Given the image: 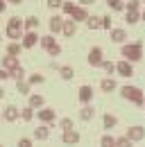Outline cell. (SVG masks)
Here are the masks:
<instances>
[{"label": "cell", "mask_w": 145, "mask_h": 147, "mask_svg": "<svg viewBox=\"0 0 145 147\" xmlns=\"http://www.w3.org/2000/svg\"><path fill=\"white\" fill-rule=\"evenodd\" d=\"M59 127L64 129V131H68V129H75V127H72V120H70V118H61V120H59Z\"/></svg>", "instance_id": "cell-38"}, {"label": "cell", "mask_w": 145, "mask_h": 147, "mask_svg": "<svg viewBox=\"0 0 145 147\" xmlns=\"http://www.w3.org/2000/svg\"><path fill=\"white\" fill-rule=\"evenodd\" d=\"M125 20H127V25H136V23L141 20V11H127Z\"/></svg>", "instance_id": "cell-28"}, {"label": "cell", "mask_w": 145, "mask_h": 147, "mask_svg": "<svg viewBox=\"0 0 145 147\" xmlns=\"http://www.w3.org/2000/svg\"><path fill=\"white\" fill-rule=\"evenodd\" d=\"M2 97H5V88L0 86V100H2Z\"/></svg>", "instance_id": "cell-49"}, {"label": "cell", "mask_w": 145, "mask_h": 147, "mask_svg": "<svg viewBox=\"0 0 145 147\" xmlns=\"http://www.w3.org/2000/svg\"><path fill=\"white\" fill-rule=\"evenodd\" d=\"M36 118H39V122H41V125L52 127L54 122H57V111H54L52 107H43V109L36 111Z\"/></svg>", "instance_id": "cell-3"}, {"label": "cell", "mask_w": 145, "mask_h": 147, "mask_svg": "<svg viewBox=\"0 0 145 147\" xmlns=\"http://www.w3.org/2000/svg\"><path fill=\"white\" fill-rule=\"evenodd\" d=\"M79 2H82V7H86V5H93L95 0H79Z\"/></svg>", "instance_id": "cell-47"}, {"label": "cell", "mask_w": 145, "mask_h": 147, "mask_svg": "<svg viewBox=\"0 0 145 147\" xmlns=\"http://www.w3.org/2000/svg\"><path fill=\"white\" fill-rule=\"evenodd\" d=\"M100 68H102V70H104V73H107V75L116 73V63H113V61H107V59L102 61V66H100Z\"/></svg>", "instance_id": "cell-35"}, {"label": "cell", "mask_w": 145, "mask_h": 147, "mask_svg": "<svg viewBox=\"0 0 145 147\" xmlns=\"http://www.w3.org/2000/svg\"><path fill=\"white\" fill-rule=\"evenodd\" d=\"M0 38H2V36H0Z\"/></svg>", "instance_id": "cell-53"}, {"label": "cell", "mask_w": 145, "mask_h": 147, "mask_svg": "<svg viewBox=\"0 0 145 147\" xmlns=\"http://www.w3.org/2000/svg\"><path fill=\"white\" fill-rule=\"evenodd\" d=\"M120 57L129 61V63H134V61H141L143 59V41H134V43H125L123 48H120Z\"/></svg>", "instance_id": "cell-1"}, {"label": "cell", "mask_w": 145, "mask_h": 147, "mask_svg": "<svg viewBox=\"0 0 145 147\" xmlns=\"http://www.w3.org/2000/svg\"><path fill=\"white\" fill-rule=\"evenodd\" d=\"M141 2L143 0H127V11H141Z\"/></svg>", "instance_id": "cell-33"}, {"label": "cell", "mask_w": 145, "mask_h": 147, "mask_svg": "<svg viewBox=\"0 0 145 147\" xmlns=\"http://www.w3.org/2000/svg\"><path fill=\"white\" fill-rule=\"evenodd\" d=\"M61 140H64L66 145H77V143H79V131H77V129L64 131V134H61Z\"/></svg>", "instance_id": "cell-12"}, {"label": "cell", "mask_w": 145, "mask_h": 147, "mask_svg": "<svg viewBox=\"0 0 145 147\" xmlns=\"http://www.w3.org/2000/svg\"><path fill=\"white\" fill-rule=\"evenodd\" d=\"M102 30H109V32L113 30L111 27V16H102Z\"/></svg>", "instance_id": "cell-42"}, {"label": "cell", "mask_w": 145, "mask_h": 147, "mask_svg": "<svg viewBox=\"0 0 145 147\" xmlns=\"http://www.w3.org/2000/svg\"><path fill=\"white\" fill-rule=\"evenodd\" d=\"M39 41H41L39 32H25V34H23V38H20V45H23L25 50H32Z\"/></svg>", "instance_id": "cell-5"}, {"label": "cell", "mask_w": 145, "mask_h": 147, "mask_svg": "<svg viewBox=\"0 0 145 147\" xmlns=\"http://www.w3.org/2000/svg\"><path fill=\"white\" fill-rule=\"evenodd\" d=\"M23 27H25V32H36V30H39V18H36V16L23 18Z\"/></svg>", "instance_id": "cell-22"}, {"label": "cell", "mask_w": 145, "mask_h": 147, "mask_svg": "<svg viewBox=\"0 0 145 147\" xmlns=\"http://www.w3.org/2000/svg\"><path fill=\"white\" fill-rule=\"evenodd\" d=\"M23 0H7V5H20Z\"/></svg>", "instance_id": "cell-48"}, {"label": "cell", "mask_w": 145, "mask_h": 147, "mask_svg": "<svg viewBox=\"0 0 145 147\" xmlns=\"http://www.w3.org/2000/svg\"><path fill=\"white\" fill-rule=\"evenodd\" d=\"M5 79H9V73L5 68H0V82H5Z\"/></svg>", "instance_id": "cell-44"}, {"label": "cell", "mask_w": 145, "mask_h": 147, "mask_svg": "<svg viewBox=\"0 0 145 147\" xmlns=\"http://www.w3.org/2000/svg\"><path fill=\"white\" fill-rule=\"evenodd\" d=\"M0 147H2V145H0Z\"/></svg>", "instance_id": "cell-54"}, {"label": "cell", "mask_w": 145, "mask_h": 147, "mask_svg": "<svg viewBox=\"0 0 145 147\" xmlns=\"http://www.w3.org/2000/svg\"><path fill=\"white\" fill-rule=\"evenodd\" d=\"M50 68H52V70H57V73H59V70H61V66H59V63H57V61H50Z\"/></svg>", "instance_id": "cell-45"}, {"label": "cell", "mask_w": 145, "mask_h": 147, "mask_svg": "<svg viewBox=\"0 0 145 147\" xmlns=\"http://www.w3.org/2000/svg\"><path fill=\"white\" fill-rule=\"evenodd\" d=\"M30 84H27V79H23V82H16V91L20 93V95H30Z\"/></svg>", "instance_id": "cell-31"}, {"label": "cell", "mask_w": 145, "mask_h": 147, "mask_svg": "<svg viewBox=\"0 0 145 147\" xmlns=\"http://www.w3.org/2000/svg\"><path fill=\"white\" fill-rule=\"evenodd\" d=\"M7 25L9 27H23V18H18V16H12V18L7 20ZM25 30V27H23Z\"/></svg>", "instance_id": "cell-39"}, {"label": "cell", "mask_w": 145, "mask_h": 147, "mask_svg": "<svg viewBox=\"0 0 145 147\" xmlns=\"http://www.w3.org/2000/svg\"><path fill=\"white\" fill-rule=\"evenodd\" d=\"M70 18L75 20V23H79V20H84V23H86V20H89V11H86V7L77 5V7H75V11L70 14Z\"/></svg>", "instance_id": "cell-14"}, {"label": "cell", "mask_w": 145, "mask_h": 147, "mask_svg": "<svg viewBox=\"0 0 145 147\" xmlns=\"http://www.w3.org/2000/svg\"><path fill=\"white\" fill-rule=\"evenodd\" d=\"M0 122H2V111H0Z\"/></svg>", "instance_id": "cell-51"}, {"label": "cell", "mask_w": 145, "mask_h": 147, "mask_svg": "<svg viewBox=\"0 0 145 147\" xmlns=\"http://www.w3.org/2000/svg\"><path fill=\"white\" fill-rule=\"evenodd\" d=\"M107 5L113 11H123V9H125V2H123V0H107Z\"/></svg>", "instance_id": "cell-34"}, {"label": "cell", "mask_w": 145, "mask_h": 147, "mask_svg": "<svg viewBox=\"0 0 145 147\" xmlns=\"http://www.w3.org/2000/svg\"><path fill=\"white\" fill-rule=\"evenodd\" d=\"M77 97H79V102L86 107L91 104V100H93V88H91L89 84H84V86H79V91H77Z\"/></svg>", "instance_id": "cell-8"}, {"label": "cell", "mask_w": 145, "mask_h": 147, "mask_svg": "<svg viewBox=\"0 0 145 147\" xmlns=\"http://www.w3.org/2000/svg\"><path fill=\"white\" fill-rule=\"evenodd\" d=\"M109 36H111L113 43H125L127 41V32L123 30V27H113V30L109 32Z\"/></svg>", "instance_id": "cell-15"}, {"label": "cell", "mask_w": 145, "mask_h": 147, "mask_svg": "<svg viewBox=\"0 0 145 147\" xmlns=\"http://www.w3.org/2000/svg\"><path fill=\"white\" fill-rule=\"evenodd\" d=\"M118 88V84H116V79H111V77H104L102 82H100V91L102 93H111Z\"/></svg>", "instance_id": "cell-21"}, {"label": "cell", "mask_w": 145, "mask_h": 147, "mask_svg": "<svg viewBox=\"0 0 145 147\" xmlns=\"http://www.w3.org/2000/svg\"><path fill=\"white\" fill-rule=\"evenodd\" d=\"M141 18H143V20H145V9H143V11H141Z\"/></svg>", "instance_id": "cell-50"}, {"label": "cell", "mask_w": 145, "mask_h": 147, "mask_svg": "<svg viewBox=\"0 0 145 147\" xmlns=\"http://www.w3.org/2000/svg\"><path fill=\"white\" fill-rule=\"evenodd\" d=\"M39 45L45 50V52H50L54 45H57V41H54V34H45V36H41V41H39Z\"/></svg>", "instance_id": "cell-17"}, {"label": "cell", "mask_w": 145, "mask_h": 147, "mask_svg": "<svg viewBox=\"0 0 145 147\" xmlns=\"http://www.w3.org/2000/svg\"><path fill=\"white\" fill-rule=\"evenodd\" d=\"M27 107H32L34 111L43 109V107H45V100H43V95H39V93H30V95H27Z\"/></svg>", "instance_id": "cell-9"}, {"label": "cell", "mask_w": 145, "mask_h": 147, "mask_svg": "<svg viewBox=\"0 0 145 147\" xmlns=\"http://www.w3.org/2000/svg\"><path fill=\"white\" fill-rule=\"evenodd\" d=\"M75 7H77L75 2H64V5H61V11H64L66 16H70L72 11H75Z\"/></svg>", "instance_id": "cell-37"}, {"label": "cell", "mask_w": 145, "mask_h": 147, "mask_svg": "<svg viewBox=\"0 0 145 147\" xmlns=\"http://www.w3.org/2000/svg\"><path fill=\"white\" fill-rule=\"evenodd\" d=\"M5 9H7V0H0V14H5Z\"/></svg>", "instance_id": "cell-46"}, {"label": "cell", "mask_w": 145, "mask_h": 147, "mask_svg": "<svg viewBox=\"0 0 145 147\" xmlns=\"http://www.w3.org/2000/svg\"><path fill=\"white\" fill-rule=\"evenodd\" d=\"M48 55H50V57H59V55H61V45L57 43V45H54V48L50 50V52H48Z\"/></svg>", "instance_id": "cell-43"}, {"label": "cell", "mask_w": 145, "mask_h": 147, "mask_svg": "<svg viewBox=\"0 0 145 147\" xmlns=\"http://www.w3.org/2000/svg\"><path fill=\"white\" fill-rule=\"evenodd\" d=\"M59 75H61V79H72L75 77V70H72V66H61V70H59Z\"/></svg>", "instance_id": "cell-29"}, {"label": "cell", "mask_w": 145, "mask_h": 147, "mask_svg": "<svg viewBox=\"0 0 145 147\" xmlns=\"http://www.w3.org/2000/svg\"><path fill=\"white\" fill-rule=\"evenodd\" d=\"M25 68H23V66H18L16 70H12V73H9V79H14V82H23V79H25Z\"/></svg>", "instance_id": "cell-26"}, {"label": "cell", "mask_w": 145, "mask_h": 147, "mask_svg": "<svg viewBox=\"0 0 145 147\" xmlns=\"http://www.w3.org/2000/svg\"><path fill=\"white\" fill-rule=\"evenodd\" d=\"M43 82H45V77H43V75H39V73H32L30 77H27V84H30V86H36V84H43Z\"/></svg>", "instance_id": "cell-30"}, {"label": "cell", "mask_w": 145, "mask_h": 147, "mask_svg": "<svg viewBox=\"0 0 145 147\" xmlns=\"http://www.w3.org/2000/svg\"><path fill=\"white\" fill-rule=\"evenodd\" d=\"M0 63H2V68H5L7 73H12V70H16L18 66H20V63H18V57H12V55L2 57V61H0Z\"/></svg>", "instance_id": "cell-13"}, {"label": "cell", "mask_w": 145, "mask_h": 147, "mask_svg": "<svg viewBox=\"0 0 145 147\" xmlns=\"http://www.w3.org/2000/svg\"><path fill=\"white\" fill-rule=\"evenodd\" d=\"M45 5L50 7V9H61V5H64V0H45Z\"/></svg>", "instance_id": "cell-40"}, {"label": "cell", "mask_w": 145, "mask_h": 147, "mask_svg": "<svg viewBox=\"0 0 145 147\" xmlns=\"http://www.w3.org/2000/svg\"><path fill=\"white\" fill-rule=\"evenodd\" d=\"M120 95H123L125 100H129L131 104H136V107H143V102H145V95L138 86H123V88H120Z\"/></svg>", "instance_id": "cell-2"}, {"label": "cell", "mask_w": 145, "mask_h": 147, "mask_svg": "<svg viewBox=\"0 0 145 147\" xmlns=\"http://www.w3.org/2000/svg\"><path fill=\"white\" fill-rule=\"evenodd\" d=\"M79 118H82L84 122H91V120L95 118V109H93L91 104H86V107H82V111H79Z\"/></svg>", "instance_id": "cell-23"}, {"label": "cell", "mask_w": 145, "mask_h": 147, "mask_svg": "<svg viewBox=\"0 0 145 147\" xmlns=\"http://www.w3.org/2000/svg\"><path fill=\"white\" fill-rule=\"evenodd\" d=\"M86 59H89V66L100 68V66H102V61H104V52H102V48H98V45H95V48H91Z\"/></svg>", "instance_id": "cell-4"}, {"label": "cell", "mask_w": 145, "mask_h": 147, "mask_svg": "<svg viewBox=\"0 0 145 147\" xmlns=\"http://www.w3.org/2000/svg\"><path fill=\"white\" fill-rule=\"evenodd\" d=\"M2 120H5V122H16V120H20V109L14 107V104L5 107V111H2Z\"/></svg>", "instance_id": "cell-6"}, {"label": "cell", "mask_w": 145, "mask_h": 147, "mask_svg": "<svg viewBox=\"0 0 145 147\" xmlns=\"http://www.w3.org/2000/svg\"><path fill=\"white\" fill-rule=\"evenodd\" d=\"M102 122H104V129H113L118 125V118H116L113 113H104V115H102Z\"/></svg>", "instance_id": "cell-24"}, {"label": "cell", "mask_w": 145, "mask_h": 147, "mask_svg": "<svg viewBox=\"0 0 145 147\" xmlns=\"http://www.w3.org/2000/svg\"><path fill=\"white\" fill-rule=\"evenodd\" d=\"M127 138L131 140V143H138V140H143L145 138V127H141V125H134V127L127 129Z\"/></svg>", "instance_id": "cell-7"}, {"label": "cell", "mask_w": 145, "mask_h": 147, "mask_svg": "<svg viewBox=\"0 0 145 147\" xmlns=\"http://www.w3.org/2000/svg\"><path fill=\"white\" fill-rule=\"evenodd\" d=\"M34 138L36 140H48V138H50V127H48V125H39V127L34 129Z\"/></svg>", "instance_id": "cell-19"}, {"label": "cell", "mask_w": 145, "mask_h": 147, "mask_svg": "<svg viewBox=\"0 0 145 147\" xmlns=\"http://www.w3.org/2000/svg\"><path fill=\"white\" fill-rule=\"evenodd\" d=\"M143 109H145V102H143Z\"/></svg>", "instance_id": "cell-52"}, {"label": "cell", "mask_w": 145, "mask_h": 147, "mask_svg": "<svg viewBox=\"0 0 145 147\" xmlns=\"http://www.w3.org/2000/svg\"><path fill=\"white\" fill-rule=\"evenodd\" d=\"M100 147H116V138L109 136V134H104V136L100 138Z\"/></svg>", "instance_id": "cell-32"}, {"label": "cell", "mask_w": 145, "mask_h": 147, "mask_svg": "<svg viewBox=\"0 0 145 147\" xmlns=\"http://www.w3.org/2000/svg\"><path fill=\"white\" fill-rule=\"evenodd\" d=\"M75 32H77V23H75V20H72V18L64 20V30H61V34H64V36H68V38H70L72 34H75Z\"/></svg>", "instance_id": "cell-20"}, {"label": "cell", "mask_w": 145, "mask_h": 147, "mask_svg": "<svg viewBox=\"0 0 145 147\" xmlns=\"http://www.w3.org/2000/svg\"><path fill=\"white\" fill-rule=\"evenodd\" d=\"M48 27H50V34H59V32L64 30V18H61L59 14H54L52 18L48 20Z\"/></svg>", "instance_id": "cell-10"}, {"label": "cell", "mask_w": 145, "mask_h": 147, "mask_svg": "<svg viewBox=\"0 0 145 147\" xmlns=\"http://www.w3.org/2000/svg\"><path fill=\"white\" fill-rule=\"evenodd\" d=\"M86 27L89 30H102V16H89Z\"/></svg>", "instance_id": "cell-25"}, {"label": "cell", "mask_w": 145, "mask_h": 147, "mask_svg": "<svg viewBox=\"0 0 145 147\" xmlns=\"http://www.w3.org/2000/svg\"><path fill=\"white\" fill-rule=\"evenodd\" d=\"M5 50H7V55H12V57H20V52H23L25 48L20 45V41H9Z\"/></svg>", "instance_id": "cell-16"}, {"label": "cell", "mask_w": 145, "mask_h": 147, "mask_svg": "<svg viewBox=\"0 0 145 147\" xmlns=\"http://www.w3.org/2000/svg\"><path fill=\"white\" fill-rule=\"evenodd\" d=\"M5 34H7V38H12V41H20L23 34H25V30H23V27H9V25H7Z\"/></svg>", "instance_id": "cell-18"}, {"label": "cell", "mask_w": 145, "mask_h": 147, "mask_svg": "<svg viewBox=\"0 0 145 147\" xmlns=\"http://www.w3.org/2000/svg\"><path fill=\"white\" fill-rule=\"evenodd\" d=\"M116 73L123 75V77H131V75H134V68H131V63H129V61L120 59V61L116 63Z\"/></svg>", "instance_id": "cell-11"}, {"label": "cell", "mask_w": 145, "mask_h": 147, "mask_svg": "<svg viewBox=\"0 0 145 147\" xmlns=\"http://www.w3.org/2000/svg\"><path fill=\"white\" fill-rule=\"evenodd\" d=\"M32 118H34V109H32V107H23V109H20V120H23V122H30Z\"/></svg>", "instance_id": "cell-27"}, {"label": "cell", "mask_w": 145, "mask_h": 147, "mask_svg": "<svg viewBox=\"0 0 145 147\" xmlns=\"http://www.w3.org/2000/svg\"><path fill=\"white\" fill-rule=\"evenodd\" d=\"M16 147H34V140L32 138H20Z\"/></svg>", "instance_id": "cell-41"}, {"label": "cell", "mask_w": 145, "mask_h": 147, "mask_svg": "<svg viewBox=\"0 0 145 147\" xmlns=\"http://www.w3.org/2000/svg\"><path fill=\"white\" fill-rule=\"evenodd\" d=\"M116 147H134V143L127 136H120V138H116Z\"/></svg>", "instance_id": "cell-36"}]
</instances>
